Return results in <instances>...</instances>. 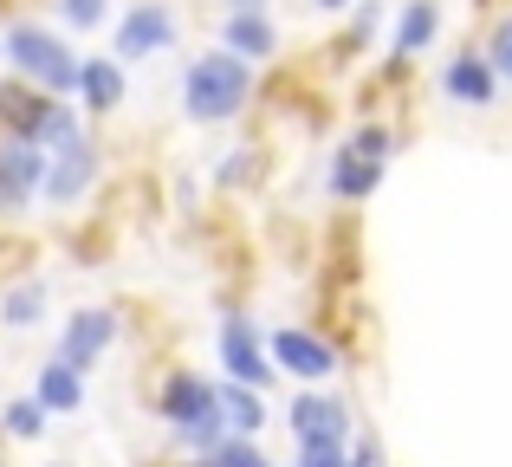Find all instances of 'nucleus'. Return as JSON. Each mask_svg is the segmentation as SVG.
Segmentation results:
<instances>
[{
  "label": "nucleus",
  "instance_id": "423d86ee",
  "mask_svg": "<svg viewBox=\"0 0 512 467\" xmlns=\"http://www.w3.org/2000/svg\"><path fill=\"white\" fill-rule=\"evenodd\" d=\"M266 357H273V370H286V377H299V383H325L331 370L344 364L338 344H325L305 325H279L273 338H266Z\"/></svg>",
  "mask_w": 512,
  "mask_h": 467
},
{
  "label": "nucleus",
  "instance_id": "dca6fc26",
  "mask_svg": "<svg viewBox=\"0 0 512 467\" xmlns=\"http://www.w3.org/2000/svg\"><path fill=\"white\" fill-rule=\"evenodd\" d=\"M221 46L234 52V59H273L279 52V33H273V20H266V13H227L221 20Z\"/></svg>",
  "mask_w": 512,
  "mask_h": 467
},
{
  "label": "nucleus",
  "instance_id": "f03ea898",
  "mask_svg": "<svg viewBox=\"0 0 512 467\" xmlns=\"http://www.w3.org/2000/svg\"><path fill=\"white\" fill-rule=\"evenodd\" d=\"M253 104V65L234 59V52H201L195 65L182 72V111L188 124H234L240 111Z\"/></svg>",
  "mask_w": 512,
  "mask_h": 467
},
{
  "label": "nucleus",
  "instance_id": "7ed1b4c3",
  "mask_svg": "<svg viewBox=\"0 0 512 467\" xmlns=\"http://www.w3.org/2000/svg\"><path fill=\"white\" fill-rule=\"evenodd\" d=\"M0 59H7L26 85H39L46 98L78 91V65H85L59 33H52V26H39V20H13L7 33H0Z\"/></svg>",
  "mask_w": 512,
  "mask_h": 467
},
{
  "label": "nucleus",
  "instance_id": "4be33fe9",
  "mask_svg": "<svg viewBox=\"0 0 512 467\" xmlns=\"http://www.w3.org/2000/svg\"><path fill=\"white\" fill-rule=\"evenodd\" d=\"M299 467H383V455H376L370 442L350 455V448H299Z\"/></svg>",
  "mask_w": 512,
  "mask_h": 467
},
{
  "label": "nucleus",
  "instance_id": "1a4fd4ad",
  "mask_svg": "<svg viewBox=\"0 0 512 467\" xmlns=\"http://www.w3.org/2000/svg\"><path fill=\"white\" fill-rule=\"evenodd\" d=\"M175 46V13L169 0H137V7L117 20V65L124 59H150V52Z\"/></svg>",
  "mask_w": 512,
  "mask_h": 467
},
{
  "label": "nucleus",
  "instance_id": "ddd939ff",
  "mask_svg": "<svg viewBox=\"0 0 512 467\" xmlns=\"http://www.w3.org/2000/svg\"><path fill=\"white\" fill-rule=\"evenodd\" d=\"M46 111H52V98L39 85H26V78H7V85H0V130H7V137L33 143Z\"/></svg>",
  "mask_w": 512,
  "mask_h": 467
},
{
  "label": "nucleus",
  "instance_id": "9d476101",
  "mask_svg": "<svg viewBox=\"0 0 512 467\" xmlns=\"http://www.w3.org/2000/svg\"><path fill=\"white\" fill-rule=\"evenodd\" d=\"M441 91H448L454 104H467V111H487L493 98H500V72H493L487 46H461L448 65H441Z\"/></svg>",
  "mask_w": 512,
  "mask_h": 467
},
{
  "label": "nucleus",
  "instance_id": "20e7f679",
  "mask_svg": "<svg viewBox=\"0 0 512 467\" xmlns=\"http://www.w3.org/2000/svg\"><path fill=\"white\" fill-rule=\"evenodd\" d=\"M46 169L52 156L39 143H20V137H0V215H26V208L46 195Z\"/></svg>",
  "mask_w": 512,
  "mask_h": 467
},
{
  "label": "nucleus",
  "instance_id": "393cba45",
  "mask_svg": "<svg viewBox=\"0 0 512 467\" xmlns=\"http://www.w3.org/2000/svg\"><path fill=\"white\" fill-rule=\"evenodd\" d=\"M350 150H363V156H376V163H389L396 137H389V124H357V130H350Z\"/></svg>",
  "mask_w": 512,
  "mask_h": 467
},
{
  "label": "nucleus",
  "instance_id": "a878e982",
  "mask_svg": "<svg viewBox=\"0 0 512 467\" xmlns=\"http://www.w3.org/2000/svg\"><path fill=\"white\" fill-rule=\"evenodd\" d=\"M59 13H65V26H104V13H111V0H59Z\"/></svg>",
  "mask_w": 512,
  "mask_h": 467
},
{
  "label": "nucleus",
  "instance_id": "6ab92c4d",
  "mask_svg": "<svg viewBox=\"0 0 512 467\" xmlns=\"http://www.w3.org/2000/svg\"><path fill=\"white\" fill-rule=\"evenodd\" d=\"M221 416H227V435H260L266 429L260 390H247V383H221Z\"/></svg>",
  "mask_w": 512,
  "mask_h": 467
},
{
  "label": "nucleus",
  "instance_id": "6e6552de",
  "mask_svg": "<svg viewBox=\"0 0 512 467\" xmlns=\"http://www.w3.org/2000/svg\"><path fill=\"white\" fill-rule=\"evenodd\" d=\"M292 422V442L299 448H350V409L338 396H318V390H299L286 409Z\"/></svg>",
  "mask_w": 512,
  "mask_h": 467
},
{
  "label": "nucleus",
  "instance_id": "5701e85b",
  "mask_svg": "<svg viewBox=\"0 0 512 467\" xmlns=\"http://www.w3.org/2000/svg\"><path fill=\"white\" fill-rule=\"evenodd\" d=\"M487 59H493V72L512 85V7L493 13V26H487Z\"/></svg>",
  "mask_w": 512,
  "mask_h": 467
},
{
  "label": "nucleus",
  "instance_id": "9b49d317",
  "mask_svg": "<svg viewBox=\"0 0 512 467\" xmlns=\"http://www.w3.org/2000/svg\"><path fill=\"white\" fill-rule=\"evenodd\" d=\"M98 182V143H65L59 156H52V169H46V202L52 208H72V202H85V189Z\"/></svg>",
  "mask_w": 512,
  "mask_h": 467
},
{
  "label": "nucleus",
  "instance_id": "f3484780",
  "mask_svg": "<svg viewBox=\"0 0 512 467\" xmlns=\"http://www.w3.org/2000/svg\"><path fill=\"white\" fill-rule=\"evenodd\" d=\"M33 403L46 409V416H72V409L85 403V377H78V370H65L59 357H46V364H39V377H33Z\"/></svg>",
  "mask_w": 512,
  "mask_h": 467
},
{
  "label": "nucleus",
  "instance_id": "2eb2a0df",
  "mask_svg": "<svg viewBox=\"0 0 512 467\" xmlns=\"http://www.w3.org/2000/svg\"><path fill=\"white\" fill-rule=\"evenodd\" d=\"M78 98H85L91 117H111L117 104H124V65L104 59V52H98V59H85V65H78Z\"/></svg>",
  "mask_w": 512,
  "mask_h": 467
},
{
  "label": "nucleus",
  "instance_id": "bb28decb",
  "mask_svg": "<svg viewBox=\"0 0 512 467\" xmlns=\"http://www.w3.org/2000/svg\"><path fill=\"white\" fill-rule=\"evenodd\" d=\"M227 13H266V0H227Z\"/></svg>",
  "mask_w": 512,
  "mask_h": 467
},
{
  "label": "nucleus",
  "instance_id": "f8f14e48",
  "mask_svg": "<svg viewBox=\"0 0 512 467\" xmlns=\"http://www.w3.org/2000/svg\"><path fill=\"white\" fill-rule=\"evenodd\" d=\"M441 33V0H402V13L389 20V52L415 65V52H428Z\"/></svg>",
  "mask_w": 512,
  "mask_h": 467
},
{
  "label": "nucleus",
  "instance_id": "c756f323",
  "mask_svg": "<svg viewBox=\"0 0 512 467\" xmlns=\"http://www.w3.org/2000/svg\"><path fill=\"white\" fill-rule=\"evenodd\" d=\"M52 467H65V461H52Z\"/></svg>",
  "mask_w": 512,
  "mask_h": 467
},
{
  "label": "nucleus",
  "instance_id": "aec40b11",
  "mask_svg": "<svg viewBox=\"0 0 512 467\" xmlns=\"http://www.w3.org/2000/svg\"><path fill=\"white\" fill-rule=\"evenodd\" d=\"M78 137H85V130H78V111H72L65 98H52V111L39 117V137H33V143H39L46 156H59L65 143H78Z\"/></svg>",
  "mask_w": 512,
  "mask_h": 467
},
{
  "label": "nucleus",
  "instance_id": "39448f33",
  "mask_svg": "<svg viewBox=\"0 0 512 467\" xmlns=\"http://www.w3.org/2000/svg\"><path fill=\"white\" fill-rule=\"evenodd\" d=\"M221 364H227V383H247V390L273 383V357H266L253 312H221Z\"/></svg>",
  "mask_w": 512,
  "mask_h": 467
},
{
  "label": "nucleus",
  "instance_id": "412c9836",
  "mask_svg": "<svg viewBox=\"0 0 512 467\" xmlns=\"http://www.w3.org/2000/svg\"><path fill=\"white\" fill-rule=\"evenodd\" d=\"M0 435H7V442H39V435H46V409H39L33 396H13V403L0 409Z\"/></svg>",
  "mask_w": 512,
  "mask_h": 467
},
{
  "label": "nucleus",
  "instance_id": "c85d7f7f",
  "mask_svg": "<svg viewBox=\"0 0 512 467\" xmlns=\"http://www.w3.org/2000/svg\"><path fill=\"white\" fill-rule=\"evenodd\" d=\"M182 467H214V461H208V455H195V461H182Z\"/></svg>",
  "mask_w": 512,
  "mask_h": 467
},
{
  "label": "nucleus",
  "instance_id": "b1692460",
  "mask_svg": "<svg viewBox=\"0 0 512 467\" xmlns=\"http://www.w3.org/2000/svg\"><path fill=\"white\" fill-rule=\"evenodd\" d=\"M208 461H214V467H273V461L260 455V442H253V435H227V442L214 448Z\"/></svg>",
  "mask_w": 512,
  "mask_h": 467
},
{
  "label": "nucleus",
  "instance_id": "0eeeda50",
  "mask_svg": "<svg viewBox=\"0 0 512 467\" xmlns=\"http://www.w3.org/2000/svg\"><path fill=\"white\" fill-rule=\"evenodd\" d=\"M111 344H117V312H111V305H78V312L65 318L59 351H52V357H59L65 370H78V377H85V370L98 364Z\"/></svg>",
  "mask_w": 512,
  "mask_h": 467
},
{
  "label": "nucleus",
  "instance_id": "a211bd4d",
  "mask_svg": "<svg viewBox=\"0 0 512 467\" xmlns=\"http://www.w3.org/2000/svg\"><path fill=\"white\" fill-rule=\"evenodd\" d=\"M39 318H46V286L39 279H20V286L0 292V325L7 331H33Z\"/></svg>",
  "mask_w": 512,
  "mask_h": 467
},
{
  "label": "nucleus",
  "instance_id": "cd10ccee",
  "mask_svg": "<svg viewBox=\"0 0 512 467\" xmlns=\"http://www.w3.org/2000/svg\"><path fill=\"white\" fill-rule=\"evenodd\" d=\"M318 7H325V13H344V7H350V0H318Z\"/></svg>",
  "mask_w": 512,
  "mask_h": 467
},
{
  "label": "nucleus",
  "instance_id": "4468645a",
  "mask_svg": "<svg viewBox=\"0 0 512 467\" xmlns=\"http://www.w3.org/2000/svg\"><path fill=\"white\" fill-rule=\"evenodd\" d=\"M325 182H331V195H338V202H370L376 182H383V163L344 143V150L331 156V176H325Z\"/></svg>",
  "mask_w": 512,
  "mask_h": 467
},
{
  "label": "nucleus",
  "instance_id": "f257e3e1",
  "mask_svg": "<svg viewBox=\"0 0 512 467\" xmlns=\"http://www.w3.org/2000/svg\"><path fill=\"white\" fill-rule=\"evenodd\" d=\"M156 416L169 422V435L188 455H214L227 442V416H221V383H208L201 370H169L156 383Z\"/></svg>",
  "mask_w": 512,
  "mask_h": 467
}]
</instances>
